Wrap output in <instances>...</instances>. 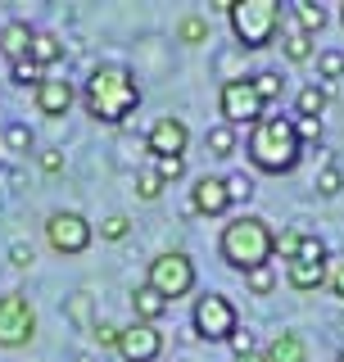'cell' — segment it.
Masks as SVG:
<instances>
[{
    "instance_id": "6da1fadb",
    "label": "cell",
    "mask_w": 344,
    "mask_h": 362,
    "mask_svg": "<svg viewBox=\"0 0 344 362\" xmlns=\"http://www.w3.org/2000/svg\"><path fill=\"white\" fill-rule=\"evenodd\" d=\"M141 105V86H136L132 68L122 64H100L91 68V77L82 82V109L105 127H122Z\"/></svg>"
},
{
    "instance_id": "7a4b0ae2",
    "label": "cell",
    "mask_w": 344,
    "mask_h": 362,
    "mask_svg": "<svg viewBox=\"0 0 344 362\" xmlns=\"http://www.w3.org/2000/svg\"><path fill=\"white\" fill-rule=\"evenodd\" d=\"M299 154H304V141H299V132H294L290 118H268V113H263V122L249 127V163H254L258 173L285 177V173L299 168Z\"/></svg>"
},
{
    "instance_id": "3957f363",
    "label": "cell",
    "mask_w": 344,
    "mask_h": 362,
    "mask_svg": "<svg viewBox=\"0 0 344 362\" xmlns=\"http://www.w3.org/2000/svg\"><path fill=\"white\" fill-rule=\"evenodd\" d=\"M217 249H222L227 267L254 272V267H268L272 263V254H277V231H272V222L254 218V213H240V218H231V222L222 226Z\"/></svg>"
},
{
    "instance_id": "277c9868",
    "label": "cell",
    "mask_w": 344,
    "mask_h": 362,
    "mask_svg": "<svg viewBox=\"0 0 344 362\" xmlns=\"http://www.w3.org/2000/svg\"><path fill=\"white\" fill-rule=\"evenodd\" d=\"M227 18H231V32L245 50H268L281 32V5L277 0H231Z\"/></svg>"
},
{
    "instance_id": "5b68a950",
    "label": "cell",
    "mask_w": 344,
    "mask_h": 362,
    "mask_svg": "<svg viewBox=\"0 0 344 362\" xmlns=\"http://www.w3.org/2000/svg\"><path fill=\"white\" fill-rule=\"evenodd\" d=\"M190 326L200 339H209V344H217V339H231L240 331V317H236V303L227 299V294H200L190 308Z\"/></svg>"
},
{
    "instance_id": "8992f818",
    "label": "cell",
    "mask_w": 344,
    "mask_h": 362,
    "mask_svg": "<svg viewBox=\"0 0 344 362\" xmlns=\"http://www.w3.org/2000/svg\"><path fill=\"white\" fill-rule=\"evenodd\" d=\"M217 109H222V122L227 127H254L263 122V100L254 90V77H231V82H222L217 90Z\"/></svg>"
},
{
    "instance_id": "52a82bcc",
    "label": "cell",
    "mask_w": 344,
    "mask_h": 362,
    "mask_svg": "<svg viewBox=\"0 0 344 362\" xmlns=\"http://www.w3.org/2000/svg\"><path fill=\"white\" fill-rule=\"evenodd\" d=\"M37 339V308L28 294H0V349H23Z\"/></svg>"
},
{
    "instance_id": "ba28073f",
    "label": "cell",
    "mask_w": 344,
    "mask_h": 362,
    "mask_svg": "<svg viewBox=\"0 0 344 362\" xmlns=\"http://www.w3.org/2000/svg\"><path fill=\"white\" fill-rule=\"evenodd\" d=\"M145 286L159 290L164 299H186L195 290V263L181 249H168V254H159L150 263V276H145Z\"/></svg>"
},
{
    "instance_id": "9c48e42d",
    "label": "cell",
    "mask_w": 344,
    "mask_h": 362,
    "mask_svg": "<svg viewBox=\"0 0 344 362\" xmlns=\"http://www.w3.org/2000/svg\"><path fill=\"white\" fill-rule=\"evenodd\" d=\"M45 240H50L55 254L77 258V254H86V249H91V240H96V226H91L82 213L59 209V213H50V218H45Z\"/></svg>"
},
{
    "instance_id": "30bf717a",
    "label": "cell",
    "mask_w": 344,
    "mask_h": 362,
    "mask_svg": "<svg viewBox=\"0 0 344 362\" xmlns=\"http://www.w3.org/2000/svg\"><path fill=\"white\" fill-rule=\"evenodd\" d=\"M326 245L317 240V235H299V249H294V258L285 263V281H290L294 290H322L326 286Z\"/></svg>"
},
{
    "instance_id": "8fae6325",
    "label": "cell",
    "mask_w": 344,
    "mask_h": 362,
    "mask_svg": "<svg viewBox=\"0 0 344 362\" xmlns=\"http://www.w3.org/2000/svg\"><path fill=\"white\" fill-rule=\"evenodd\" d=\"M159 354H164V335H159V326H145V322L122 326V335H118V358L122 362H154Z\"/></svg>"
},
{
    "instance_id": "7c38bea8",
    "label": "cell",
    "mask_w": 344,
    "mask_h": 362,
    "mask_svg": "<svg viewBox=\"0 0 344 362\" xmlns=\"http://www.w3.org/2000/svg\"><path fill=\"white\" fill-rule=\"evenodd\" d=\"M186 141H190V132H186V122L181 118H159L154 127H150V136H145V145H150V154L154 158H181L186 154Z\"/></svg>"
},
{
    "instance_id": "4fadbf2b",
    "label": "cell",
    "mask_w": 344,
    "mask_h": 362,
    "mask_svg": "<svg viewBox=\"0 0 344 362\" xmlns=\"http://www.w3.org/2000/svg\"><path fill=\"white\" fill-rule=\"evenodd\" d=\"M231 209V195H227V181L222 177H200L190 190V213H200V218H222V213Z\"/></svg>"
},
{
    "instance_id": "5bb4252c",
    "label": "cell",
    "mask_w": 344,
    "mask_h": 362,
    "mask_svg": "<svg viewBox=\"0 0 344 362\" xmlns=\"http://www.w3.org/2000/svg\"><path fill=\"white\" fill-rule=\"evenodd\" d=\"M73 105H77V86L64 82V77H45V82L37 86V109L45 113V118H64Z\"/></svg>"
},
{
    "instance_id": "9a60e30c",
    "label": "cell",
    "mask_w": 344,
    "mask_h": 362,
    "mask_svg": "<svg viewBox=\"0 0 344 362\" xmlns=\"http://www.w3.org/2000/svg\"><path fill=\"white\" fill-rule=\"evenodd\" d=\"M32 37H37V28H28L23 18H9L5 28H0V54H5L9 64H23L32 54Z\"/></svg>"
},
{
    "instance_id": "2e32d148",
    "label": "cell",
    "mask_w": 344,
    "mask_h": 362,
    "mask_svg": "<svg viewBox=\"0 0 344 362\" xmlns=\"http://www.w3.org/2000/svg\"><path fill=\"white\" fill-rule=\"evenodd\" d=\"M263 358L268 362H308V344L294 331H281V335H272V344L263 349Z\"/></svg>"
},
{
    "instance_id": "e0dca14e",
    "label": "cell",
    "mask_w": 344,
    "mask_h": 362,
    "mask_svg": "<svg viewBox=\"0 0 344 362\" xmlns=\"http://www.w3.org/2000/svg\"><path fill=\"white\" fill-rule=\"evenodd\" d=\"M132 308H136V322L154 326L159 317L168 313V299H164L159 290H150V286H136V290H132Z\"/></svg>"
},
{
    "instance_id": "ac0fdd59",
    "label": "cell",
    "mask_w": 344,
    "mask_h": 362,
    "mask_svg": "<svg viewBox=\"0 0 344 362\" xmlns=\"http://www.w3.org/2000/svg\"><path fill=\"white\" fill-rule=\"evenodd\" d=\"M37 68H45V64H55V59H64V45H59V37L55 32H37L32 37V54H28Z\"/></svg>"
},
{
    "instance_id": "d6986e66",
    "label": "cell",
    "mask_w": 344,
    "mask_h": 362,
    "mask_svg": "<svg viewBox=\"0 0 344 362\" xmlns=\"http://www.w3.org/2000/svg\"><path fill=\"white\" fill-rule=\"evenodd\" d=\"M281 50H285V59H290V64H308V59H313V37L299 32V28H290L281 37Z\"/></svg>"
},
{
    "instance_id": "ffe728a7",
    "label": "cell",
    "mask_w": 344,
    "mask_h": 362,
    "mask_svg": "<svg viewBox=\"0 0 344 362\" xmlns=\"http://www.w3.org/2000/svg\"><path fill=\"white\" fill-rule=\"evenodd\" d=\"M294 105H299V118L322 122V113H326V86H317V82H313V86H304Z\"/></svg>"
},
{
    "instance_id": "44dd1931",
    "label": "cell",
    "mask_w": 344,
    "mask_h": 362,
    "mask_svg": "<svg viewBox=\"0 0 344 362\" xmlns=\"http://www.w3.org/2000/svg\"><path fill=\"white\" fill-rule=\"evenodd\" d=\"M177 41L181 45H204L209 41V18H200V14L177 18Z\"/></svg>"
},
{
    "instance_id": "7402d4cb",
    "label": "cell",
    "mask_w": 344,
    "mask_h": 362,
    "mask_svg": "<svg viewBox=\"0 0 344 362\" xmlns=\"http://www.w3.org/2000/svg\"><path fill=\"white\" fill-rule=\"evenodd\" d=\"M294 28L308 32V37H313V32H322V28H326V9H322V5H313V0L294 5Z\"/></svg>"
},
{
    "instance_id": "603a6c76",
    "label": "cell",
    "mask_w": 344,
    "mask_h": 362,
    "mask_svg": "<svg viewBox=\"0 0 344 362\" xmlns=\"http://www.w3.org/2000/svg\"><path fill=\"white\" fill-rule=\"evenodd\" d=\"M209 150H213L217 158L236 154V127H227V122H217V127L209 132Z\"/></svg>"
},
{
    "instance_id": "cb8c5ba5",
    "label": "cell",
    "mask_w": 344,
    "mask_h": 362,
    "mask_svg": "<svg viewBox=\"0 0 344 362\" xmlns=\"http://www.w3.org/2000/svg\"><path fill=\"white\" fill-rule=\"evenodd\" d=\"M245 286L249 290H254V294H272V290H277V267H254V272H245Z\"/></svg>"
},
{
    "instance_id": "d4e9b609",
    "label": "cell",
    "mask_w": 344,
    "mask_h": 362,
    "mask_svg": "<svg viewBox=\"0 0 344 362\" xmlns=\"http://www.w3.org/2000/svg\"><path fill=\"white\" fill-rule=\"evenodd\" d=\"M9 77H14L18 86H41L45 82V68H37L32 59H23V64H9Z\"/></svg>"
},
{
    "instance_id": "484cf974",
    "label": "cell",
    "mask_w": 344,
    "mask_h": 362,
    "mask_svg": "<svg viewBox=\"0 0 344 362\" xmlns=\"http://www.w3.org/2000/svg\"><path fill=\"white\" fill-rule=\"evenodd\" d=\"M136 195H141V199H159V195H164V181H159L154 168H141V173H136Z\"/></svg>"
},
{
    "instance_id": "4316f807",
    "label": "cell",
    "mask_w": 344,
    "mask_h": 362,
    "mask_svg": "<svg viewBox=\"0 0 344 362\" xmlns=\"http://www.w3.org/2000/svg\"><path fill=\"white\" fill-rule=\"evenodd\" d=\"M227 181V195H231V204H245L249 195H254V177H245V173H231V177H222Z\"/></svg>"
},
{
    "instance_id": "83f0119b",
    "label": "cell",
    "mask_w": 344,
    "mask_h": 362,
    "mask_svg": "<svg viewBox=\"0 0 344 362\" xmlns=\"http://www.w3.org/2000/svg\"><path fill=\"white\" fill-rule=\"evenodd\" d=\"M317 73H322L326 82L344 77V54H340V50H322V54H317Z\"/></svg>"
},
{
    "instance_id": "f1b7e54d",
    "label": "cell",
    "mask_w": 344,
    "mask_h": 362,
    "mask_svg": "<svg viewBox=\"0 0 344 362\" xmlns=\"http://www.w3.org/2000/svg\"><path fill=\"white\" fill-rule=\"evenodd\" d=\"M340 186H344V173H340V168H322V177H317L313 181V190H317V195H340Z\"/></svg>"
},
{
    "instance_id": "f546056e",
    "label": "cell",
    "mask_w": 344,
    "mask_h": 362,
    "mask_svg": "<svg viewBox=\"0 0 344 362\" xmlns=\"http://www.w3.org/2000/svg\"><path fill=\"white\" fill-rule=\"evenodd\" d=\"M5 145H9V154H28V150H32V127L14 122V127L5 132Z\"/></svg>"
},
{
    "instance_id": "4dcf8cb0",
    "label": "cell",
    "mask_w": 344,
    "mask_h": 362,
    "mask_svg": "<svg viewBox=\"0 0 344 362\" xmlns=\"http://www.w3.org/2000/svg\"><path fill=\"white\" fill-rule=\"evenodd\" d=\"M127 231H132V222L122 218V213H109V218L100 222V240H122Z\"/></svg>"
},
{
    "instance_id": "1f68e13d",
    "label": "cell",
    "mask_w": 344,
    "mask_h": 362,
    "mask_svg": "<svg viewBox=\"0 0 344 362\" xmlns=\"http://www.w3.org/2000/svg\"><path fill=\"white\" fill-rule=\"evenodd\" d=\"M254 90H258L263 105H268V100H281V77L277 73H258L254 77Z\"/></svg>"
},
{
    "instance_id": "d6a6232c",
    "label": "cell",
    "mask_w": 344,
    "mask_h": 362,
    "mask_svg": "<svg viewBox=\"0 0 344 362\" xmlns=\"http://www.w3.org/2000/svg\"><path fill=\"white\" fill-rule=\"evenodd\" d=\"M91 335H96V344H100V349H118L122 326H113V322H96V326H91Z\"/></svg>"
},
{
    "instance_id": "836d02e7",
    "label": "cell",
    "mask_w": 344,
    "mask_h": 362,
    "mask_svg": "<svg viewBox=\"0 0 344 362\" xmlns=\"http://www.w3.org/2000/svg\"><path fill=\"white\" fill-rule=\"evenodd\" d=\"M154 173H159V181H177L181 173H186V158H154Z\"/></svg>"
},
{
    "instance_id": "e575fe53",
    "label": "cell",
    "mask_w": 344,
    "mask_h": 362,
    "mask_svg": "<svg viewBox=\"0 0 344 362\" xmlns=\"http://www.w3.org/2000/svg\"><path fill=\"white\" fill-rule=\"evenodd\" d=\"M32 263H37V254H32V245H23V240H14V245H9V267L28 272Z\"/></svg>"
},
{
    "instance_id": "d590c367",
    "label": "cell",
    "mask_w": 344,
    "mask_h": 362,
    "mask_svg": "<svg viewBox=\"0 0 344 362\" xmlns=\"http://www.w3.org/2000/svg\"><path fill=\"white\" fill-rule=\"evenodd\" d=\"M299 235H304V231H277V254L285 258V263H290L294 249H299Z\"/></svg>"
},
{
    "instance_id": "8d00e7d4",
    "label": "cell",
    "mask_w": 344,
    "mask_h": 362,
    "mask_svg": "<svg viewBox=\"0 0 344 362\" xmlns=\"http://www.w3.org/2000/svg\"><path fill=\"white\" fill-rule=\"evenodd\" d=\"M326 286L344 299V258H331V263H326Z\"/></svg>"
},
{
    "instance_id": "74e56055",
    "label": "cell",
    "mask_w": 344,
    "mask_h": 362,
    "mask_svg": "<svg viewBox=\"0 0 344 362\" xmlns=\"http://www.w3.org/2000/svg\"><path fill=\"white\" fill-rule=\"evenodd\" d=\"M294 132H299V141H322V122H313V118H299Z\"/></svg>"
},
{
    "instance_id": "f35d334b",
    "label": "cell",
    "mask_w": 344,
    "mask_h": 362,
    "mask_svg": "<svg viewBox=\"0 0 344 362\" xmlns=\"http://www.w3.org/2000/svg\"><path fill=\"white\" fill-rule=\"evenodd\" d=\"M41 173H64V154L59 150H41Z\"/></svg>"
},
{
    "instance_id": "ab89813d",
    "label": "cell",
    "mask_w": 344,
    "mask_h": 362,
    "mask_svg": "<svg viewBox=\"0 0 344 362\" xmlns=\"http://www.w3.org/2000/svg\"><path fill=\"white\" fill-rule=\"evenodd\" d=\"M86 308H91V294H73V308H68V317H73V322H86Z\"/></svg>"
},
{
    "instance_id": "60d3db41",
    "label": "cell",
    "mask_w": 344,
    "mask_h": 362,
    "mask_svg": "<svg viewBox=\"0 0 344 362\" xmlns=\"http://www.w3.org/2000/svg\"><path fill=\"white\" fill-rule=\"evenodd\" d=\"M227 344H231V354H236V358H240V354H249V349H254V339H249V335H245V331H236V335H231V339H227Z\"/></svg>"
},
{
    "instance_id": "b9f144b4",
    "label": "cell",
    "mask_w": 344,
    "mask_h": 362,
    "mask_svg": "<svg viewBox=\"0 0 344 362\" xmlns=\"http://www.w3.org/2000/svg\"><path fill=\"white\" fill-rule=\"evenodd\" d=\"M236 362H268V358H263V349H249V354H240Z\"/></svg>"
},
{
    "instance_id": "7bdbcfd3",
    "label": "cell",
    "mask_w": 344,
    "mask_h": 362,
    "mask_svg": "<svg viewBox=\"0 0 344 362\" xmlns=\"http://www.w3.org/2000/svg\"><path fill=\"white\" fill-rule=\"evenodd\" d=\"M340 23H344V5H340Z\"/></svg>"
},
{
    "instance_id": "ee69618b",
    "label": "cell",
    "mask_w": 344,
    "mask_h": 362,
    "mask_svg": "<svg viewBox=\"0 0 344 362\" xmlns=\"http://www.w3.org/2000/svg\"><path fill=\"white\" fill-rule=\"evenodd\" d=\"M336 362H344V354H340V358H336Z\"/></svg>"
},
{
    "instance_id": "f6af8a7d",
    "label": "cell",
    "mask_w": 344,
    "mask_h": 362,
    "mask_svg": "<svg viewBox=\"0 0 344 362\" xmlns=\"http://www.w3.org/2000/svg\"><path fill=\"white\" fill-rule=\"evenodd\" d=\"M0 141H5V132H0Z\"/></svg>"
}]
</instances>
